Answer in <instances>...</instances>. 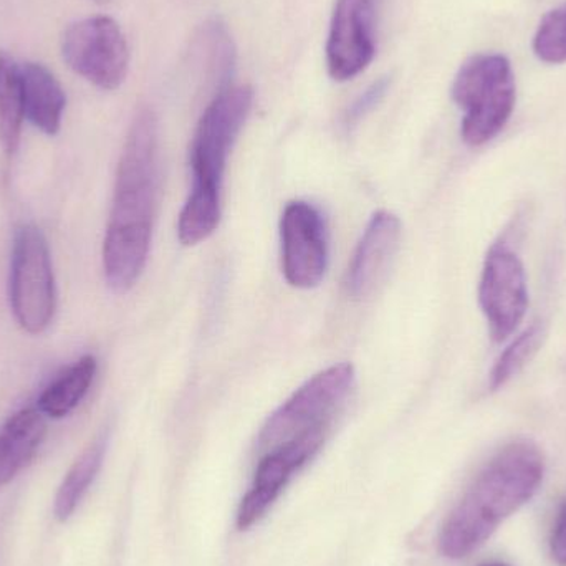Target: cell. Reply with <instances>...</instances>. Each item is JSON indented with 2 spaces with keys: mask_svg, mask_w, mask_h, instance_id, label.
Returning <instances> with one entry per match:
<instances>
[{
  "mask_svg": "<svg viewBox=\"0 0 566 566\" xmlns=\"http://www.w3.org/2000/svg\"><path fill=\"white\" fill-rule=\"evenodd\" d=\"M158 191V119L151 109L143 108L133 118L119 156L112 212L103 242V272L115 293L132 290L145 271Z\"/></svg>",
  "mask_w": 566,
  "mask_h": 566,
  "instance_id": "obj_1",
  "label": "cell"
},
{
  "mask_svg": "<svg viewBox=\"0 0 566 566\" xmlns=\"http://www.w3.org/2000/svg\"><path fill=\"white\" fill-rule=\"evenodd\" d=\"M545 475L541 448L517 439L501 449L479 472L439 535V551L462 560L485 544L509 517L537 495Z\"/></svg>",
  "mask_w": 566,
  "mask_h": 566,
  "instance_id": "obj_2",
  "label": "cell"
},
{
  "mask_svg": "<svg viewBox=\"0 0 566 566\" xmlns=\"http://www.w3.org/2000/svg\"><path fill=\"white\" fill-rule=\"evenodd\" d=\"M254 103L251 86H229L209 103L191 145L192 189L179 214L178 238L182 245H198L218 231L221 222V189L226 166Z\"/></svg>",
  "mask_w": 566,
  "mask_h": 566,
  "instance_id": "obj_3",
  "label": "cell"
},
{
  "mask_svg": "<svg viewBox=\"0 0 566 566\" xmlns=\"http://www.w3.org/2000/svg\"><path fill=\"white\" fill-rule=\"evenodd\" d=\"M452 98L464 112L461 136L465 145L494 139L511 119L517 99L514 70L501 53H478L462 63L452 83Z\"/></svg>",
  "mask_w": 566,
  "mask_h": 566,
  "instance_id": "obj_4",
  "label": "cell"
},
{
  "mask_svg": "<svg viewBox=\"0 0 566 566\" xmlns=\"http://www.w3.org/2000/svg\"><path fill=\"white\" fill-rule=\"evenodd\" d=\"M353 381L355 369L349 363L316 373L265 421L258 439L259 451L265 454L303 436L326 432L333 416L352 391Z\"/></svg>",
  "mask_w": 566,
  "mask_h": 566,
  "instance_id": "obj_5",
  "label": "cell"
},
{
  "mask_svg": "<svg viewBox=\"0 0 566 566\" xmlns=\"http://www.w3.org/2000/svg\"><path fill=\"white\" fill-rule=\"evenodd\" d=\"M10 305L20 328L40 335L56 308L55 275L45 235L36 226L17 229L10 262Z\"/></svg>",
  "mask_w": 566,
  "mask_h": 566,
  "instance_id": "obj_6",
  "label": "cell"
},
{
  "mask_svg": "<svg viewBox=\"0 0 566 566\" xmlns=\"http://www.w3.org/2000/svg\"><path fill=\"white\" fill-rule=\"evenodd\" d=\"M62 56L72 72L106 92L118 90L128 75V40L108 15L70 23L62 35Z\"/></svg>",
  "mask_w": 566,
  "mask_h": 566,
  "instance_id": "obj_7",
  "label": "cell"
},
{
  "mask_svg": "<svg viewBox=\"0 0 566 566\" xmlns=\"http://www.w3.org/2000/svg\"><path fill=\"white\" fill-rule=\"evenodd\" d=\"M479 303L494 342L517 332L528 308L527 274L521 258L505 242L492 245L479 282Z\"/></svg>",
  "mask_w": 566,
  "mask_h": 566,
  "instance_id": "obj_8",
  "label": "cell"
},
{
  "mask_svg": "<svg viewBox=\"0 0 566 566\" xmlns=\"http://www.w3.org/2000/svg\"><path fill=\"white\" fill-rule=\"evenodd\" d=\"M282 272L295 289L318 286L328 269V234L315 206L292 201L281 219Z\"/></svg>",
  "mask_w": 566,
  "mask_h": 566,
  "instance_id": "obj_9",
  "label": "cell"
},
{
  "mask_svg": "<svg viewBox=\"0 0 566 566\" xmlns=\"http://www.w3.org/2000/svg\"><path fill=\"white\" fill-rule=\"evenodd\" d=\"M381 0H336L326 40V69L336 82H348L368 69L376 55Z\"/></svg>",
  "mask_w": 566,
  "mask_h": 566,
  "instance_id": "obj_10",
  "label": "cell"
},
{
  "mask_svg": "<svg viewBox=\"0 0 566 566\" xmlns=\"http://www.w3.org/2000/svg\"><path fill=\"white\" fill-rule=\"evenodd\" d=\"M325 436V431L313 432L274 451L265 452L255 471L254 484L239 505V531H249L265 517L285 491L293 474L312 461L313 455L319 451Z\"/></svg>",
  "mask_w": 566,
  "mask_h": 566,
  "instance_id": "obj_11",
  "label": "cell"
},
{
  "mask_svg": "<svg viewBox=\"0 0 566 566\" xmlns=\"http://www.w3.org/2000/svg\"><path fill=\"white\" fill-rule=\"evenodd\" d=\"M401 241V221L389 211L371 216L353 252L346 271V290L353 298H365L388 272Z\"/></svg>",
  "mask_w": 566,
  "mask_h": 566,
  "instance_id": "obj_12",
  "label": "cell"
},
{
  "mask_svg": "<svg viewBox=\"0 0 566 566\" xmlns=\"http://www.w3.org/2000/svg\"><path fill=\"white\" fill-rule=\"evenodd\" d=\"M23 116L46 136H55L62 128L66 106L65 90L52 70L43 63H20Z\"/></svg>",
  "mask_w": 566,
  "mask_h": 566,
  "instance_id": "obj_13",
  "label": "cell"
},
{
  "mask_svg": "<svg viewBox=\"0 0 566 566\" xmlns=\"http://www.w3.org/2000/svg\"><path fill=\"white\" fill-rule=\"evenodd\" d=\"M46 434L39 408L20 409L0 428V488L9 484L39 451Z\"/></svg>",
  "mask_w": 566,
  "mask_h": 566,
  "instance_id": "obj_14",
  "label": "cell"
},
{
  "mask_svg": "<svg viewBox=\"0 0 566 566\" xmlns=\"http://www.w3.org/2000/svg\"><path fill=\"white\" fill-rule=\"evenodd\" d=\"M95 356L85 355L60 373L40 395L36 408L45 418L62 419L69 416L85 398L95 379Z\"/></svg>",
  "mask_w": 566,
  "mask_h": 566,
  "instance_id": "obj_15",
  "label": "cell"
},
{
  "mask_svg": "<svg viewBox=\"0 0 566 566\" xmlns=\"http://www.w3.org/2000/svg\"><path fill=\"white\" fill-rule=\"evenodd\" d=\"M105 452L106 436H98L73 462L56 492L55 507H53L56 521L65 522L72 517L73 512L95 482L102 469Z\"/></svg>",
  "mask_w": 566,
  "mask_h": 566,
  "instance_id": "obj_16",
  "label": "cell"
},
{
  "mask_svg": "<svg viewBox=\"0 0 566 566\" xmlns=\"http://www.w3.org/2000/svg\"><path fill=\"white\" fill-rule=\"evenodd\" d=\"M23 119L20 63L0 50V146L7 156L15 155L19 149Z\"/></svg>",
  "mask_w": 566,
  "mask_h": 566,
  "instance_id": "obj_17",
  "label": "cell"
},
{
  "mask_svg": "<svg viewBox=\"0 0 566 566\" xmlns=\"http://www.w3.org/2000/svg\"><path fill=\"white\" fill-rule=\"evenodd\" d=\"M201 63L219 92L229 88V80L235 65V49L228 27L219 19L209 20L198 36ZM218 92V93H219Z\"/></svg>",
  "mask_w": 566,
  "mask_h": 566,
  "instance_id": "obj_18",
  "label": "cell"
},
{
  "mask_svg": "<svg viewBox=\"0 0 566 566\" xmlns=\"http://www.w3.org/2000/svg\"><path fill=\"white\" fill-rule=\"evenodd\" d=\"M545 328L542 322H535L522 332L507 348L502 352L495 361L494 368L489 378V386L492 391L504 388L512 378L518 375L528 365L535 353L544 342Z\"/></svg>",
  "mask_w": 566,
  "mask_h": 566,
  "instance_id": "obj_19",
  "label": "cell"
},
{
  "mask_svg": "<svg viewBox=\"0 0 566 566\" xmlns=\"http://www.w3.org/2000/svg\"><path fill=\"white\" fill-rule=\"evenodd\" d=\"M532 46L542 62L552 65L566 62V2L552 9L541 20Z\"/></svg>",
  "mask_w": 566,
  "mask_h": 566,
  "instance_id": "obj_20",
  "label": "cell"
},
{
  "mask_svg": "<svg viewBox=\"0 0 566 566\" xmlns=\"http://www.w3.org/2000/svg\"><path fill=\"white\" fill-rule=\"evenodd\" d=\"M389 83H391L389 76H382L378 82L369 85L368 88L352 103L348 112H346V125H355L359 119L365 118L375 106H378V103L385 98L386 92H388Z\"/></svg>",
  "mask_w": 566,
  "mask_h": 566,
  "instance_id": "obj_21",
  "label": "cell"
},
{
  "mask_svg": "<svg viewBox=\"0 0 566 566\" xmlns=\"http://www.w3.org/2000/svg\"><path fill=\"white\" fill-rule=\"evenodd\" d=\"M551 554L555 564L566 566V499L558 505L551 538Z\"/></svg>",
  "mask_w": 566,
  "mask_h": 566,
  "instance_id": "obj_22",
  "label": "cell"
},
{
  "mask_svg": "<svg viewBox=\"0 0 566 566\" xmlns=\"http://www.w3.org/2000/svg\"><path fill=\"white\" fill-rule=\"evenodd\" d=\"M479 566H511V565L502 564V562H488V564H482Z\"/></svg>",
  "mask_w": 566,
  "mask_h": 566,
  "instance_id": "obj_23",
  "label": "cell"
},
{
  "mask_svg": "<svg viewBox=\"0 0 566 566\" xmlns=\"http://www.w3.org/2000/svg\"><path fill=\"white\" fill-rule=\"evenodd\" d=\"M93 2L98 3V6H106V3L113 2V0H93Z\"/></svg>",
  "mask_w": 566,
  "mask_h": 566,
  "instance_id": "obj_24",
  "label": "cell"
}]
</instances>
